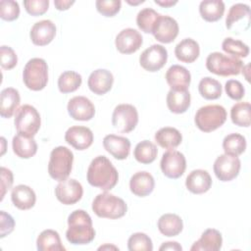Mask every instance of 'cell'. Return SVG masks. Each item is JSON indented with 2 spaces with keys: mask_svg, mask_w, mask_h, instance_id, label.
I'll list each match as a JSON object with an SVG mask.
<instances>
[{
  "mask_svg": "<svg viewBox=\"0 0 251 251\" xmlns=\"http://www.w3.org/2000/svg\"><path fill=\"white\" fill-rule=\"evenodd\" d=\"M86 178L90 185L108 191L118 183L119 174L112 162L106 156L100 155L89 164Z\"/></svg>",
  "mask_w": 251,
  "mask_h": 251,
  "instance_id": "6da1fadb",
  "label": "cell"
},
{
  "mask_svg": "<svg viewBox=\"0 0 251 251\" xmlns=\"http://www.w3.org/2000/svg\"><path fill=\"white\" fill-rule=\"evenodd\" d=\"M66 238L74 245L88 244L95 238V229L88 213L77 209L69 215Z\"/></svg>",
  "mask_w": 251,
  "mask_h": 251,
  "instance_id": "7a4b0ae2",
  "label": "cell"
},
{
  "mask_svg": "<svg viewBox=\"0 0 251 251\" xmlns=\"http://www.w3.org/2000/svg\"><path fill=\"white\" fill-rule=\"evenodd\" d=\"M91 208L99 218L111 220L124 217L127 211V205L122 198L107 191L99 193L94 198Z\"/></svg>",
  "mask_w": 251,
  "mask_h": 251,
  "instance_id": "3957f363",
  "label": "cell"
},
{
  "mask_svg": "<svg viewBox=\"0 0 251 251\" xmlns=\"http://www.w3.org/2000/svg\"><path fill=\"white\" fill-rule=\"evenodd\" d=\"M74 154L68 147H55L50 153L48 163L49 176L59 182L67 179L72 172Z\"/></svg>",
  "mask_w": 251,
  "mask_h": 251,
  "instance_id": "277c9868",
  "label": "cell"
},
{
  "mask_svg": "<svg viewBox=\"0 0 251 251\" xmlns=\"http://www.w3.org/2000/svg\"><path fill=\"white\" fill-rule=\"evenodd\" d=\"M226 121V111L222 105L212 104L200 107L194 117L196 126L203 132H211L221 127Z\"/></svg>",
  "mask_w": 251,
  "mask_h": 251,
  "instance_id": "5b68a950",
  "label": "cell"
},
{
  "mask_svg": "<svg viewBox=\"0 0 251 251\" xmlns=\"http://www.w3.org/2000/svg\"><path fill=\"white\" fill-rule=\"evenodd\" d=\"M25 85L33 91L42 90L48 82V66L42 58H32L27 61L23 71Z\"/></svg>",
  "mask_w": 251,
  "mask_h": 251,
  "instance_id": "8992f818",
  "label": "cell"
},
{
  "mask_svg": "<svg viewBox=\"0 0 251 251\" xmlns=\"http://www.w3.org/2000/svg\"><path fill=\"white\" fill-rule=\"evenodd\" d=\"M243 62L235 57L225 55L221 52H212L206 59L207 70L221 76L237 75L240 74Z\"/></svg>",
  "mask_w": 251,
  "mask_h": 251,
  "instance_id": "52a82bcc",
  "label": "cell"
},
{
  "mask_svg": "<svg viewBox=\"0 0 251 251\" xmlns=\"http://www.w3.org/2000/svg\"><path fill=\"white\" fill-rule=\"evenodd\" d=\"M14 124L18 133L33 137L40 128L41 118L38 111L33 106L25 104L15 113Z\"/></svg>",
  "mask_w": 251,
  "mask_h": 251,
  "instance_id": "ba28073f",
  "label": "cell"
},
{
  "mask_svg": "<svg viewBox=\"0 0 251 251\" xmlns=\"http://www.w3.org/2000/svg\"><path fill=\"white\" fill-rule=\"evenodd\" d=\"M138 124V113L131 104H119L112 114V125L119 132L128 133Z\"/></svg>",
  "mask_w": 251,
  "mask_h": 251,
  "instance_id": "9c48e42d",
  "label": "cell"
},
{
  "mask_svg": "<svg viewBox=\"0 0 251 251\" xmlns=\"http://www.w3.org/2000/svg\"><path fill=\"white\" fill-rule=\"evenodd\" d=\"M160 167L164 176L169 178L180 177L186 169V160L184 155L177 150H169L162 156Z\"/></svg>",
  "mask_w": 251,
  "mask_h": 251,
  "instance_id": "30bf717a",
  "label": "cell"
},
{
  "mask_svg": "<svg viewBox=\"0 0 251 251\" xmlns=\"http://www.w3.org/2000/svg\"><path fill=\"white\" fill-rule=\"evenodd\" d=\"M241 162L238 156L229 154L220 155L214 162V173L221 181H230L234 179L240 171Z\"/></svg>",
  "mask_w": 251,
  "mask_h": 251,
  "instance_id": "8fae6325",
  "label": "cell"
},
{
  "mask_svg": "<svg viewBox=\"0 0 251 251\" xmlns=\"http://www.w3.org/2000/svg\"><path fill=\"white\" fill-rule=\"evenodd\" d=\"M168 51L160 44H153L146 48L139 56L140 66L147 72H158L167 63Z\"/></svg>",
  "mask_w": 251,
  "mask_h": 251,
  "instance_id": "7c38bea8",
  "label": "cell"
},
{
  "mask_svg": "<svg viewBox=\"0 0 251 251\" xmlns=\"http://www.w3.org/2000/svg\"><path fill=\"white\" fill-rule=\"evenodd\" d=\"M83 194V188L80 182L74 178H67L60 181L55 187L57 199L64 205H73L78 202Z\"/></svg>",
  "mask_w": 251,
  "mask_h": 251,
  "instance_id": "4fadbf2b",
  "label": "cell"
},
{
  "mask_svg": "<svg viewBox=\"0 0 251 251\" xmlns=\"http://www.w3.org/2000/svg\"><path fill=\"white\" fill-rule=\"evenodd\" d=\"M178 24L174 18L160 14L152 34L155 39L161 43H171L178 35Z\"/></svg>",
  "mask_w": 251,
  "mask_h": 251,
  "instance_id": "5bb4252c",
  "label": "cell"
},
{
  "mask_svg": "<svg viewBox=\"0 0 251 251\" xmlns=\"http://www.w3.org/2000/svg\"><path fill=\"white\" fill-rule=\"evenodd\" d=\"M143 38L139 31L127 27L121 30L115 39L117 50L122 54H131L136 52L142 45Z\"/></svg>",
  "mask_w": 251,
  "mask_h": 251,
  "instance_id": "9a60e30c",
  "label": "cell"
},
{
  "mask_svg": "<svg viewBox=\"0 0 251 251\" xmlns=\"http://www.w3.org/2000/svg\"><path fill=\"white\" fill-rule=\"evenodd\" d=\"M68 113L75 121H90L95 115L93 103L85 96H75L68 102Z\"/></svg>",
  "mask_w": 251,
  "mask_h": 251,
  "instance_id": "2e32d148",
  "label": "cell"
},
{
  "mask_svg": "<svg viewBox=\"0 0 251 251\" xmlns=\"http://www.w3.org/2000/svg\"><path fill=\"white\" fill-rule=\"evenodd\" d=\"M93 132L87 126H74L67 129L65 133V140L68 144L76 150H85L93 143Z\"/></svg>",
  "mask_w": 251,
  "mask_h": 251,
  "instance_id": "e0dca14e",
  "label": "cell"
},
{
  "mask_svg": "<svg viewBox=\"0 0 251 251\" xmlns=\"http://www.w3.org/2000/svg\"><path fill=\"white\" fill-rule=\"evenodd\" d=\"M56 35V25L50 20H42L35 23L29 32L32 43L36 46L49 44Z\"/></svg>",
  "mask_w": 251,
  "mask_h": 251,
  "instance_id": "ac0fdd59",
  "label": "cell"
},
{
  "mask_svg": "<svg viewBox=\"0 0 251 251\" xmlns=\"http://www.w3.org/2000/svg\"><path fill=\"white\" fill-rule=\"evenodd\" d=\"M113 74L105 69H97L93 71L87 79L89 89L97 95H104L109 92L113 86Z\"/></svg>",
  "mask_w": 251,
  "mask_h": 251,
  "instance_id": "d6986e66",
  "label": "cell"
},
{
  "mask_svg": "<svg viewBox=\"0 0 251 251\" xmlns=\"http://www.w3.org/2000/svg\"><path fill=\"white\" fill-rule=\"evenodd\" d=\"M165 78L172 90L184 91L189 87L191 75L186 68L180 65H173L168 69Z\"/></svg>",
  "mask_w": 251,
  "mask_h": 251,
  "instance_id": "ffe728a7",
  "label": "cell"
},
{
  "mask_svg": "<svg viewBox=\"0 0 251 251\" xmlns=\"http://www.w3.org/2000/svg\"><path fill=\"white\" fill-rule=\"evenodd\" d=\"M103 146L105 150L117 160L126 159L130 152L129 139L116 134L106 135L103 138Z\"/></svg>",
  "mask_w": 251,
  "mask_h": 251,
  "instance_id": "44dd1931",
  "label": "cell"
},
{
  "mask_svg": "<svg viewBox=\"0 0 251 251\" xmlns=\"http://www.w3.org/2000/svg\"><path fill=\"white\" fill-rule=\"evenodd\" d=\"M212 185L210 174L201 169L192 171L185 179V186L191 193L202 194L207 192Z\"/></svg>",
  "mask_w": 251,
  "mask_h": 251,
  "instance_id": "7402d4cb",
  "label": "cell"
},
{
  "mask_svg": "<svg viewBox=\"0 0 251 251\" xmlns=\"http://www.w3.org/2000/svg\"><path fill=\"white\" fill-rule=\"evenodd\" d=\"M154 187L155 180L153 176L145 171L135 173L129 179V189L138 197L149 195L154 190Z\"/></svg>",
  "mask_w": 251,
  "mask_h": 251,
  "instance_id": "603a6c76",
  "label": "cell"
},
{
  "mask_svg": "<svg viewBox=\"0 0 251 251\" xmlns=\"http://www.w3.org/2000/svg\"><path fill=\"white\" fill-rule=\"evenodd\" d=\"M11 200L15 207L25 211L31 209L35 205L36 195L28 185L19 184L12 189Z\"/></svg>",
  "mask_w": 251,
  "mask_h": 251,
  "instance_id": "cb8c5ba5",
  "label": "cell"
},
{
  "mask_svg": "<svg viewBox=\"0 0 251 251\" xmlns=\"http://www.w3.org/2000/svg\"><path fill=\"white\" fill-rule=\"evenodd\" d=\"M223 245L222 233L215 228H208L202 234L201 237L193 243L191 251H219Z\"/></svg>",
  "mask_w": 251,
  "mask_h": 251,
  "instance_id": "d4e9b609",
  "label": "cell"
},
{
  "mask_svg": "<svg viewBox=\"0 0 251 251\" xmlns=\"http://www.w3.org/2000/svg\"><path fill=\"white\" fill-rule=\"evenodd\" d=\"M21 102L20 93L16 88L7 87L0 94V115L2 118H11L18 110Z\"/></svg>",
  "mask_w": 251,
  "mask_h": 251,
  "instance_id": "484cf974",
  "label": "cell"
},
{
  "mask_svg": "<svg viewBox=\"0 0 251 251\" xmlns=\"http://www.w3.org/2000/svg\"><path fill=\"white\" fill-rule=\"evenodd\" d=\"M199 44L192 38H184L175 47V55L176 59L182 63H193L199 57Z\"/></svg>",
  "mask_w": 251,
  "mask_h": 251,
  "instance_id": "4316f807",
  "label": "cell"
},
{
  "mask_svg": "<svg viewBox=\"0 0 251 251\" xmlns=\"http://www.w3.org/2000/svg\"><path fill=\"white\" fill-rule=\"evenodd\" d=\"M159 231L168 237L178 235L183 228L181 218L176 214L167 213L162 215L157 223Z\"/></svg>",
  "mask_w": 251,
  "mask_h": 251,
  "instance_id": "83f0119b",
  "label": "cell"
},
{
  "mask_svg": "<svg viewBox=\"0 0 251 251\" xmlns=\"http://www.w3.org/2000/svg\"><path fill=\"white\" fill-rule=\"evenodd\" d=\"M12 147L14 153L22 159H29L37 152V143L34 138L20 133L13 137Z\"/></svg>",
  "mask_w": 251,
  "mask_h": 251,
  "instance_id": "f1b7e54d",
  "label": "cell"
},
{
  "mask_svg": "<svg viewBox=\"0 0 251 251\" xmlns=\"http://www.w3.org/2000/svg\"><path fill=\"white\" fill-rule=\"evenodd\" d=\"M167 106L172 113L182 114L185 113L190 107L191 96L188 90L176 91L170 90L167 94Z\"/></svg>",
  "mask_w": 251,
  "mask_h": 251,
  "instance_id": "f546056e",
  "label": "cell"
},
{
  "mask_svg": "<svg viewBox=\"0 0 251 251\" xmlns=\"http://www.w3.org/2000/svg\"><path fill=\"white\" fill-rule=\"evenodd\" d=\"M38 251H65L59 233L54 229H45L39 233L36 239Z\"/></svg>",
  "mask_w": 251,
  "mask_h": 251,
  "instance_id": "4dcf8cb0",
  "label": "cell"
},
{
  "mask_svg": "<svg viewBox=\"0 0 251 251\" xmlns=\"http://www.w3.org/2000/svg\"><path fill=\"white\" fill-rule=\"evenodd\" d=\"M155 141L165 149H175L182 141V135L178 129L172 126H165L160 128L155 133Z\"/></svg>",
  "mask_w": 251,
  "mask_h": 251,
  "instance_id": "1f68e13d",
  "label": "cell"
},
{
  "mask_svg": "<svg viewBox=\"0 0 251 251\" xmlns=\"http://www.w3.org/2000/svg\"><path fill=\"white\" fill-rule=\"evenodd\" d=\"M199 13L206 22H217L224 16L225 3L222 0H204L200 2Z\"/></svg>",
  "mask_w": 251,
  "mask_h": 251,
  "instance_id": "d6a6232c",
  "label": "cell"
},
{
  "mask_svg": "<svg viewBox=\"0 0 251 251\" xmlns=\"http://www.w3.org/2000/svg\"><path fill=\"white\" fill-rule=\"evenodd\" d=\"M157 146L149 140H142L137 143L133 151V156L135 160L141 164L153 163L157 157Z\"/></svg>",
  "mask_w": 251,
  "mask_h": 251,
  "instance_id": "836d02e7",
  "label": "cell"
},
{
  "mask_svg": "<svg viewBox=\"0 0 251 251\" xmlns=\"http://www.w3.org/2000/svg\"><path fill=\"white\" fill-rule=\"evenodd\" d=\"M198 90L200 95L206 100H216L220 98L223 91L221 82L210 76H205L200 80Z\"/></svg>",
  "mask_w": 251,
  "mask_h": 251,
  "instance_id": "e575fe53",
  "label": "cell"
},
{
  "mask_svg": "<svg viewBox=\"0 0 251 251\" xmlns=\"http://www.w3.org/2000/svg\"><path fill=\"white\" fill-rule=\"evenodd\" d=\"M250 116L251 106L249 102H238L230 109L231 122L238 126H250Z\"/></svg>",
  "mask_w": 251,
  "mask_h": 251,
  "instance_id": "d590c367",
  "label": "cell"
},
{
  "mask_svg": "<svg viewBox=\"0 0 251 251\" xmlns=\"http://www.w3.org/2000/svg\"><path fill=\"white\" fill-rule=\"evenodd\" d=\"M82 82L81 75L74 71L62 73L58 78V88L62 93H71L75 91Z\"/></svg>",
  "mask_w": 251,
  "mask_h": 251,
  "instance_id": "8d00e7d4",
  "label": "cell"
},
{
  "mask_svg": "<svg viewBox=\"0 0 251 251\" xmlns=\"http://www.w3.org/2000/svg\"><path fill=\"white\" fill-rule=\"evenodd\" d=\"M246 139L239 133H229L223 140V149L226 154L239 156L246 149Z\"/></svg>",
  "mask_w": 251,
  "mask_h": 251,
  "instance_id": "74e56055",
  "label": "cell"
},
{
  "mask_svg": "<svg viewBox=\"0 0 251 251\" xmlns=\"http://www.w3.org/2000/svg\"><path fill=\"white\" fill-rule=\"evenodd\" d=\"M160 14L152 8L140 10L136 16V25L145 33H152Z\"/></svg>",
  "mask_w": 251,
  "mask_h": 251,
  "instance_id": "f35d334b",
  "label": "cell"
},
{
  "mask_svg": "<svg viewBox=\"0 0 251 251\" xmlns=\"http://www.w3.org/2000/svg\"><path fill=\"white\" fill-rule=\"evenodd\" d=\"M222 49L229 56L235 58H245L249 54V47L241 40L232 37H226L222 43Z\"/></svg>",
  "mask_w": 251,
  "mask_h": 251,
  "instance_id": "ab89813d",
  "label": "cell"
},
{
  "mask_svg": "<svg viewBox=\"0 0 251 251\" xmlns=\"http://www.w3.org/2000/svg\"><path fill=\"white\" fill-rule=\"evenodd\" d=\"M248 20L250 21V7L247 4L243 3H236L233 4L226 18V26L227 29H231L232 25L240 20Z\"/></svg>",
  "mask_w": 251,
  "mask_h": 251,
  "instance_id": "60d3db41",
  "label": "cell"
},
{
  "mask_svg": "<svg viewBox=\"0 0 251 251\" xmlns=\"http://www.w3.org/2000/svg\"><path fill=\"white\" fill-rule=\"evenodd\" d=\"M127 248L129 251H152L153 243L146 233L135 232L129 236Z\"/></svg>",
  "mask_w": 251,
  "mask_h": 251,
  "instance_id": "b9f144b4",
  "label": "cell"
},
{
  "mask_svg": "<svg viewBox=\"0 0 251 251\" xmlns=\"http://www.w3.org/2000/svg\"><path fill=\"white\" fill-rule=\"evenodd\" d=\"M20 6L14 0H2L0 2V17L4 21L12 22L19 18Z\"/></svg>",
  "mask_w": 251,
  "mask_h": 251,
  "instance_id": "7bdbcfd3",
  "label": "cell"
},
{
  "mask_svg": "<svg viewBox=\"0 0 251 251\" xmlns=\"http://www.w3.org/2000/svg\"><path fill=\"white\" fill-rule=\"evenodd\" d=\"M97 11L105 17H114L121 10L120 0H97L95 2Z\"/></svg>",
  "mask_w": 251,
  "mask_h": 251,
  "instance_id": "ee69618b",
  "label": "cell"
},
{
  "mask_svg": "<svg viewBox=\"0 0 251 251\" xmlns=\"http://www.w3.org/2000/svg\"><path fill=\"white\" fill-rule=\"evenodd\" d=\"M18 64V56L16 52L6 45L0 47V65L4 70H12Z\"/></svg>",
  "mask_w": 251,
  "mask_h": 251,
  "instance_id": "f6af8a7d",
  "label": "cell"
},
{
  "mask_svg": "<svg viewBox=\"0 0 251 251\" xmlns=\"http://www.w3.org/2000/svg\"><path fill=\"white\" fill-rule=\"evenodd\" d=\"M24 6L25 11L31 16H41L49 8V0H25Z\"/></svg>",
  "mask_w": 251,
  "mask_h": 251,
  "instance_id": "bcb514c9",
  "label": "cell"
},
{
  "mask_svg": "<svg viewBox=\"0 0 251 251\" xmlns=\"http://www.w3.org/2000/svg\"><path fill=\"white\" fill-rule=\"evenodd\" d=\"M226 95L232 100H240L245 95V89L242 83L236 79H229L225 84Z\"/></svg>",
  "mask_w": 251,
  "mask_h": 251,
  "instance_id": "7dc6e473",
  "label": "cell"
},
{
  "mask_svg": "<svg viewBox=\"0 0 251 251\" xmlns=\"http://www.w3.org/2000/svg\"><path fill=\"white\" fill-rule=\"evenodd\" d=\"M15 227L14 218L6 213L5 211H0V237L3 238L10 234Z\"/></svg>",
  "mask_w": 251,
  "mask_h": 251,
  "instance_id": "c3c4849f",
  "label": "cell"
},
{
  "mask_svg": "<svg viewBox=\"0 0 251 251\" xmlns=\"http://www.w3.org/2000/svg\"><path fill=\"white\" fill-rule=\"evenodd\" d=\"M0 174H1V201H2L6 192L12 187V184L14 182V176H13L12 171L5 167H1Z\"/></svg>",
  "mask_w": 251,
  "mask_h": 251,
  "instance_id": "681fc988",
  "label": "cell"
},
{
  "mask_svg": "<svg viewBox=\"0 0 251 251\" xmlns=\"http://www.w3.org/2000/svg\"><path fill=\"white\" fill-rule=\"evenodd\" d=\"M160 251H164V250H174V251H181L182 247L180 244H178L176 241H168V242H164L160 248Z\"/></svg>",
  "mask_w": 251,
  "mask_h": 251,
  "instance_id": "f907efd6",
  "label": "cell"
},
{
  "mask_svg": "<svg viewBox=\"0 0 251 251\" xmlns=\"http://www.w3.org/2000/svg\"><path fill=\"white\" fill-rule=\"evenodd\" d=\"M75 3L74 0H55L54 5L57 10L59 11H65L68 10L73 4Z\"/></svg>",
  "mask_w": 251,
  "mask_h": 251,
  "instance_id": "816d5d0a",
  "label": "cell"
},
{
  "mask_svg": "<svg viewBox=\"0 0 251 251\" xmlns=\"http://www.w3.org/2000/svg\"><path fill=\"white\" fill-rule=\"evenodd\" d=\"M155 4L161 6V7H165V8H170L174 5H176L177 3L176 0H155L154 1Z\"/></svg>",
  "mask_w": 251,
  "mask_h": 251,
  "instance_id": "f5cc1de1",
  "label": "cell"
},
{
  "mask_svg": "<svg viewBox=\"0 0 251 251\" xmlns=\"http://www.w3.org/2000/svg\"><path fill=\"white\" fill-rule=\"evenodd\" d=\"M105 249H115V250H119L118 247L114 246V245H103V246H100L98 248V250H105Z\"/></svg>",
  "mask_w": 251,
  "mask_h": 251,
  "instance_id": "db71d44e",
  "label": "cell"
},
{
  "mask_svg": "<svg viewBox=\"0 0 251 251\" xmlns=\"http://www.w3.org/2000/svg\"><path fill=\"white\" fill-rule=\"evenodd\" d=\"M1 143H2V151H1V155H4L5 150H6V147H5L6 140H5V138H4V137H1Z\"/></svg>",
  "mask_w": 251,
  "mask_h": 251,
  "instance_id": "11a10c76",
  "label": "cell"
},
{
  "mask_svg": "<svg viewBox=\"0 0 251 251\" xmlns=\"http://www.w3.org/2000/svg\"><path fill=\"white\" fill-rule=\"evenodd\" d=\"M126 2L129 4V5H138V4H141L144 2V0H138V1H130V0H126Z\"/></svg>",
  "mask_w": 251,
  "mask_h": 251,
  "instance_id": "9f6ffc18",
  "label": "cell"
}]
</instances>
